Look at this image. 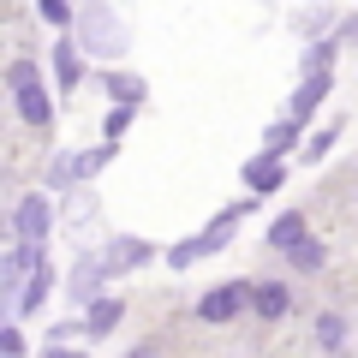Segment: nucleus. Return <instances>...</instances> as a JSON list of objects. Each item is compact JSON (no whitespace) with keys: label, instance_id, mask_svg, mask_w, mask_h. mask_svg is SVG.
<instances>
[{"label":"nucleus","instance_id":"nucleus-1","mask_svg":"<svg viewBox=\"0 0 358 358\" xmlns=\"http://www.w3.org/2000/svg\"><path fill=\"white\" fill-rule=\"evenodd\" d=\"M72 30H78V48L84 54H96V60H114V54H126V24H120V13L114 6H102V0H90L84 13L72 18Z\"/></svg>","mask_w":358,"mask_h":358},{"label":"nucleus","instance_id":"nucleus-2","mask_svg":"<svg viewBox=\"0 0 358 358\" xmlns=\"http://www.w3.org/2000/svg\"><path fill=\"white\" fill-rule=\"evenodd\" d=\"M245 310H251V281H221V287H209V293L197 299V317H203L209 329L245 317Z\"/></svg>","mask_w":358,"mask_h":358},{"label":"nucleus","instance_id":"nucleus-3","mask_svg":"<svg viewBox=\"0 0 358 358\" xmlns=\"http://www.w3.org/2000/svg\"><path fill=\"white\" fill-rule=\"evenodd\" d=\"M54 233V197L48 192H24L13 209V239H48Z\"/></svg>","mask_w":358,"mask_h":358},{"label":"nucleus","instance_id":"nucleus-4","mask_svg":"<svg viewBox=\"0 0 358 358\" xmlns=\"http://www.w3.org/2000/svg\"><path fill=\"white\" fill-rule=\"evenodd\" d=\"M102 263H108V275H138V268L155 263V245L131 239V233H114V239L102 245Z\"/></svg>","mask_w":358,"mask_h":358},{"label":"nucleus","instance_id":"nucleus-5","mask_svg":"<svg viewBox=\"0 0 358 358\" xmlns=\"http://www.w3.org/2000/svg\"><path fill=\"white\" fill-rule=\"evenodd\" d=\"M239 179H245V192H257V197L281 192V185H287V155H281V150H263V155H251V162L239 167Z\"/></svg>","mask_w":358,"mask_h":358},{"label":"nucleus","instance_id":"nucleus-6","mask_svg":"<svg viewBox=\"0 0 358 358\" xmlns=\"http://www.w3.org/2000/svg\"><path fill=\"white\" fill-rule=\"evenodd\" d=\"M251 317L257 322H281V317H293V287L287 281H251Z\"/></svg>","mask_w":358,"mask_h":358},{"label":"nucleus","instance_id":"nucleus-7","mask_svg":"<svg viewBox=\"0 0 358 358\" xmlns=\"http://www.w3.org/2000/svg\"><path fill=\"white\" fill-rule=\"evenodd\" d=\"M48 66H54V84H60V96H72V90L84 84V48H78V36H66V30H60V42H54Z\"/></svg>","mask_w":358,"mask_h":358},{"label":"nucleus","instance_id":"nucleus-8","mask_svg":"<svg viewBox=\"0 0 358 358\" xmlns=\"http://www.w3.org/2000/svg\"><path fill=\"white\" fill-rule=\"evenodd\" d=\"M108 281H114V275H108V263H102V251H96V257H78V263H72V275H66V293H72L78 305H90V299L102 293Z\"/></svg>","mask_w":358,"mask_h":358},{"label":"nucleus","instance_id":"nucleus-9","mask_svg":"<svg viewBox=\"0 0 358 358\" xmlns=\"http://www.w3.org/2000/svg\"><path fill=\"white\" fill-rule=\"evenodd\" d=\"M329 90H334V66L329 72H299V90H293V102H287V114L310 120L322 102H329Z\"/></svg>","mask_w":358,"mask_h":358},{"label":"nucleus","instance_id":"nucleus-10","mask_svg":"<svg viewBox=\"0 0 358 358\" xmlns=\"http://www.w3.org/2000/svg\"><path fill=\"white\" fill-rule=\"evenodd\" d=\"M120 317H126V299H108V293H96L84 305V341H108V334L120 329Z\"/></svg>","mask_w":358,"mask_h":358},{"label":"nucleus","instance_id":"nucleus-11","mask_svg":"<svg viewBox=\"0 0 358 358\" xmlns=\"http://www.w3.org/2000/svg\"><path fill=\"white\" fill-rule=\"evenodd\" d=\"M48 293H54V268H48V263H36V268L24 275V287H18L13 310H18V317H36V310L48 305Z\"/></svg>","mask_w":358,"mask_h":358},{"label":"nucleus","instance_id":"nucleus-12","mask_svg":"<svg viewBox=\"0 0 358 358\" xmlns=\"http://www.w3.org/2000/svg\"><path fill=\"white\" fill-rule=\"evenodd\" d=\"M13 102H18V120H24V126H54V102H48V90H42V78L36 84H18L13 90Z\"/></svg>","mask_w":358,"mask_h":358},{"label":"nucleus","instance_id":"nucleus-13","mask_svg":"<svg viewBox=\"0 0 358 358\" xmlns=\"http://www.w3.org/2000/svg\"><path fill=\"white\" fill-rule=\"evenodd\" d=\"M281 257H287V268H299V275H322V268H329V251H322V239H310V233L293 239Z\"/></svg>","mask_w":358,"mask_h":358},{"label":"nucleus","instance_id":"nucleus-14","mask_svg":"<svg viewBox=\"0 0 358 358\" xmlns=\"http://www.w3.org/2000/svg\"><path fill=\"white\" fill-rule=\"evenodd\" d=\"M102 90H108V102H131V108L150 96V84L138 72H102Z\"/></svg>","mask_w":358,"mask_h":358},{"label":"nucleus","instance_id":"nucleus-15","mask_svg":"<svg viewBox=\"0 0 358 358\" xmlns=\"http://www.w3.org/2000/svg\"><path fill=\"white\" fill-rule=\"evenodd\" d=\"M305 233H310V221L299 215V209H287V215H275V221H268V251H287V245H293V239H305Z\"/></svg>","mask_w":358,"mask_h":358},{"label":"nucleus","instance_id":"nucleus-16","mask_svg":"<svg viewBox=\"0 0 358 358\" xmlns=\"http://www.w3.org/2000/svg\"><path fill=\"white\" fill-rule=\"evenodd\" d=\"M346 334H352V329H346L341 310H317V346H322V352H341Z\"/></svg>","mask_w":358,"mask_h":358},{"label":"nucleus","instance_id":"nucleus-17","mask_svg":"<svg viewBox=\"0 0 358 358\" xmlns=\"http://www.w3.org/2000/svg\"><path fill=\"white\" fill-rule=\"evenodd\" d=\"M42 185H48V192H72V185H84V179H78V155L60 150V155L48 162V179H42Z\"/></svg>","mask_w":358,"mask_h":358},{"label":"nucleus","instance_id":"nucleus-18","mask_svg":"<svg viewBox=\"0 0 358 358\" xmlns=\"http://www.w3.org/2000/svg\"><path fill=\"white\" fill-rule=\"evenodd\" d=\"M334 60H341V36H329V42L310 36V48H305V60H299V72H329Z\"/></svg>","mask_w":358,"mask_h":358},{"label":"nucleus","instance_id":"nucleus-19","mask_svg":"<svg viewBox=\"0 0 358 358\" xmlns=\"http://www.w3.org/2000/svg\"><path fill=\"white\" fill-rule=\"evenodd\" d=\"M299 131H305V120H299V114H287V120H275V126H268L263 131V150H293V143H299Z\"/></svg>","mask_w":358,"mask_h":358},{"label":"nucleus","instance_id":"nucleus-20","mask_svg":"<svg viewBox=\"0 0 358 358\" xmlns=\"http://www.w3.org/2000/svg\"><path fill=\"white\" fill-rule=\"evenodd\" d=\"M322 24H334V6H299V13H293V30H299V42L322 36Z\"/></svg>","mask_w":358,"mask_h":358},{"label":"nucleus","instance_id":"nucleus-21","mask_svg":"<svg viewBox=\"0 0 358 358\" xmlns=\"http://www.w3.org/2000/svg\"><path fill=\"white\" fill-rule=\"evenodd\" d=\"M126 131H131V102H108V114H102V138L120 143Z\"/></svg>","mask_w":358,"mask_h":358},{"label":"nucleus","instance_id":"nucleus-22","mask_svg":"<svg viewBox=\"0 0 358 358\" xmlns=\"http://www.w3.org/2000/svg\"><path fill=\"white\" fill-rule=\"evenodd\" d=\"M36 13L48 18L54 30H72V18H78V6H72V0H36Z\"/></svg>","mask_w":358,"mask_h":358},{"label":"nucleus","instance_id":"nucleus-23","mask_svg":"<svg viewBox=\"0 0 358 358\" xmlns=\"http://www.w3.org/2000/svg\"><path fill=\"white\" fill-rule=\"evenodd\" d=\"M108 162H114V143L102 138V150H84V155H78V179H96Z\"/></svg>","mask_w":358,"mask_h":358},{"label":"nucleus","instance_id":"nucleus-24","mask_svg":"<svg viewBox=\"0 0 358 358\" xmlns=\"http://www.w3.org/2000/svg\"><path fill=\"white\" fill-rule=\"evenodd\" d=\"M233 227H239V221H227V215H215V227H209V233H197V239H203V257H215V251H227V239H233Z\"/></svg>","mask_w":358,"mask_h":358},{"label":"nucleus","instance_id":"nucleus-25","mask_svg":"<svg viewBox=\"0 0 358 358\" xmlns=\"http://www.w3.org/2000/svg\"><path fill=\"white\" fill-rule=\"evenodd\" d=\"M78 334H84V322H54V329L42 334V346H48V352H60V346H72Z\"/></svg>","mask_w":358,"mask_h":358},{"label":"nucleus","instance_id":"nucleus-26","mask_svg":"<svg viewBox=\"0 0 358 358\" xmlns=\"http://www.w3.org/2000/svg\"><path fill=\"white\" fill-rule=\"evenodd\" d=\"M197 257H203V239H179L173 251H167V268H192Z\"/></svg>","mask_w":358,"mask_h":358},{"label":"nucleus","instance_id":"nucleus-27","mask_svg":"<svg viewBox=\"0 0 358 358\" xmlns=\"http://www.w3.org/2000/svg\"><path fill=\"white\" fill-rule=\"evenodd\" d=\"M334 138H341V126H322V131H317V138H310V143H305V162H322V155H329V150H334Z\"/></svg>","mask_w":358,"mask_h":358},{"label":"nucleus","instance_id":"nucleus-28","mask_svg":"<svg viewBox=\"0 0 358 358\" xmlns=\"http://www.w3.org/2000/svg\"><path fill=\"white\" fill-rule=\"evenodd\" d=\"M36 78H42V72H36V60H13V72H6V84L18 90V84H36Z\"/></svg>","mask_w":358,"mask_h":358},{"label":"nucleus","instance_id":"nucleus-29","mask_svg":"<svg viewBox=\"0 0 358 358\" xmlns=\"http://www.w3.org/2000/svg\"><path fill=\"white\" fill-rule=\"evenodd\" d=\"M0 352H24V334H18V322H0Z\"/></svg>","mask_w":358,"mask_h":358},{"label":"nucleus","instance_id":"nucleus-30","mask_svg":"<svg viewBox=\"0 0 358 358\" xmlns=\"http://www.w3.org/2000/svg\"><path fill=\"white\" fill-rule=\"evenodd\" d=\"M334 36H341V42H358V13H346V18H341V30H334Z\"/></svg>","mask_w":358,"mask_h":358}]
</instances>
